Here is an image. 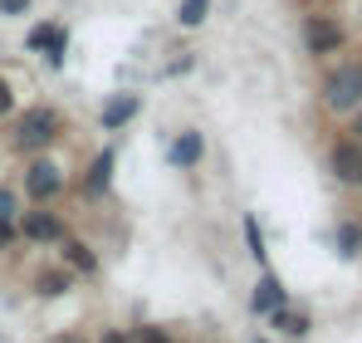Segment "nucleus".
<instances>
[{"label": "nucleus", "mask_w": 362, "mask_h": 343, "mask_svg": "<svg viewBox=\"0 0 362 343\" xmlns=\"http://www.w3.org/2000/svg\"><path fill=\"white\" fill-rule=\"evenodd\" d=\"M0 10H5V15H25V10H30V0H0Z\"/></svg>", "instance_id": "nucleus-21"}, {"label": "nucleus", "mask_w": 362, "mask_h": 343, "mask_svg": "<svg viewBox=\"0 0 362 343\" xmlns=\"http://www.w3.org/2000/svg\"><path fill=\"white\" fill-rule=\"evenodd\" d=\"M15 245H20V226H15V221H0V255L15 250Z\"/></svg>", "instance_id": "nucleus-19"}, {"label": "nucleus", "mask_w": 362, "mask_h": 343, "mask_svg": "<svg viewBox=\"0 0 362 343\" xmlns=\"http://www.w3.org/2000/svg\"><path fill=\"white\" fill-rule=\"evenodd\" d=\"M284 304H289V289H284V280H279V275H259V285L250 289V309L269 319V314H274V309H284Z\"/></svg>", "instance_id": "nucleus-8"}, {"label": "nucleus", "mask_w": 362, "mask_h": 343, "mask_svg": "<svg viewBox=\"0 0 362 343\" xmlns=\"http://www.w3.org/2000/svg\"><path fill=\"white\" fill-rule=\"evenodd\" d=\"M69 285H74L69 270H49V275L35 280V294H40V299H59V294H69Z\"/></svg>", "instance_id": "nucleus-15"}, {"label": "nucleus", "mask_w": 362, "mask_h": 343, "mask_svg": "<svg viewBox=\"0 0 362 343\" xmlns=\"http://www.w3.org/2000/svg\"><path fill=\"white\" fill-rule=\"evenodd\" d=\"M206 15H211V0H181L177 25H181V30H201V25H206Z\"/></svg>", "instance_id": "nucleus-16"}, {"label": "nucleus", "mask_w": 362, "mask_h": 343, "mask_svg": "<svg viewBox=\"0 0 362 343\" xmlns=\"http://www.w3.org/2000/svg\"><path fill=\"white\" fill-rule=\"evenodd\" d=\"M25 191H30V201H35V206L54 201V196L64 191V167H59V162H49V157L30 162V167H25Z\"/></svg>", "instance_id": "nucleus-3"}, {"label": "nucleus", "mask_w": 362, "mask_h": 343, "mask_svg": "<svg viewBox=\"0 0 362 343\" xmlns=\"http://www.w3.org/2000/svg\"><path fill=\"white\" fill-rule=\"evenodd\" d=\"M20 235H25L30 245H59L64 240V221L54 216V211L35 206V211H20Z\"/></svg>", "instance_id": "nucleus-4"}, {"label": "nucleus", "mask_w": 362, "mask_h": 343, "mask_svg": "<svg viewBox=\"0 0 362 343\" xmlns=\"http://www.w3.org/2000/svg\"><path fill=\"white\" fill-rule=\"evenodd\" d=\"M59 250H64V265H69V270H78V275H98V255H93V245H88V240L64 235Z\"/></svg>", "instance_id": "nucleus-12"}, {"label": "nucleus", "mask_w": 362, "mask_h": 343, "mask_svg": "<svg viewBox=\"0 0 362 343\" xmlns=\"http://www.w3.org/2000/svg\"><path fill=\"white\" fill-rule=\"evenodd\" d=\"M49 343H83L78 334H59V339H49Z\"/></svg>", "instance_id": "nucleus-24"}, {"label": "nucleus", "mask_w": 362, "mask_h": 343, "mask_svg": "<svg viewBox=\"0 0 362 343\" xmlns=\"http://www.w3.org/2000/svg\"><path fill=\"white\" fill-rule=\"evenodd\" d=\"M64 118L54 108H30V113L15 118V137H10V147L15 152H40V147H49L54 137H59Z\"/></svg>", "instance_id": "nucleus-2"}, {"label": "nucleus", "mask_w": 362, "mask_h": 343, "mask_svg": "<svg viewBox=\"0 0 362 343\" xmlns=\"http://www.w3.org/2000/svg\"><path fill=\"white\" fill-rule=\"evenodd\" d=\"M303 45H308V55H338V50L348 45V35H343V25H338V20L313 15V20L303 25Z\"/></svg>", "instance_id": "nucleus-5"}, {"label": "nucleus", "mask_w": 362, "mask_h": 343, "mask_svg": "<svg viewBox=\"0 0 362 343\" xmlns=\"http://www.w3.org/2000/svg\"><path fill=\"white\" fill-rule=\"evenodd\" d=\"M353 137H358V142H362V108H358V113H353Z\"/></svg>", "instance_id": "nucleus-23"}, {"label": "nucleus", "mask_w": 362, "mask_h": 343, "mask_svg": "<svg viewBox=\"0 0 362 343\" xmlns=\"http://www.w3.org/2000/svg\"><path fill=\"white\" fill-rule=\"evenodd\" d=\"M15 216H20V196L10 186H0V221H15Z\"/></svg>", "instance_id": "nucleus-18"}, {"label": "nucleus", "mask_w": 362, "mask_h": 343, "mask_svg": "<svg viewBox=\"0 0 362 343\" xmlns=\"http://www.w3.org/2000/svg\"><path fill=\"white\" fill-rule=\"evenodd\" d=\"M240 226H245V245H250V260H259V265H264V260H269V250H264V235H259V221H255V216H245Z\"/></svg>", "instance_id": "nucleus-17"}, {"label": "nucleus", "mask_w": 362, "mask_h": 343, "mask_svg": "<svg viewBox=\"0 0 362 343\" xmlns=\"http://www.w3.org/2000/svg\"><path fill=\"white\" fill-rule=\"evenodd\" d=\"M98 343H127V334H118V329H108V334H103Z\"/></svg>", "instance_id": "nucleus-22"}, {"label": "nucleus", "mask_w": 362, "mask_h": 343, "mask_svg": "<svg viewBox=\"0 0 362 343\" xmlns=\"http://www.w3.org/2000/svg\"><path fill=\"white\" fill-rule=\"evenodd\" d=\"M25 45H30L35 55H49V64H54V69H64V50H69V35H64V25H35Z\"/></svg>", "instance_id": "nucleus-7"}, {"label": "nucleus", "mask_w": 362, "mask_h": 343, "mask_svg": "<svg viewBox=\"0 0 362 343\" xmlns=\"http://www.w3.org/2000/svg\"><path fill=\"white\" fill-rule=\"evenodd\" d=\"M15 113V89H10V79H0V118Z\"/></svg>", "instance_id": "nucleus-20"}, {"label": "nucleus", "mask_w": 362, "mask_h": 343, "mask_svg": "<svg viewBox=\"0 0 362 343\" xmlns=\"http://www.w3.org/2000/svg\"><path fill=\"white\" fill-rule=\"evenodd\" d=\"M113 167H118V152H113V147H103V152L88 162V176H83V196H103V191L113 186Z\"/></svg>", "instance_id": "nucleus-11"}, {"label": "nucleus", "mask_w": 362, "mask_h": 343, "mask_svg": "<svg viewBox=\"0 0 362 343\" xmlns=\"http://www.w3.org/2000/svg\"><path fill=\"white\" fill-rule=\"evenodd\" d=\"M328 167L343 186H362V142L358 137H338L333 152H328Z\"/></svg>", "instance_id": "nucleus-6"}, {"label": "nucleus", "mask_w": 362, "mask_h": 343, "mask_svg": "<svg viewBox=\"0 0 362 343\" xmlns=\"http://www.w3.org/2000/svg\"><path fill=\"white\" fill-rule=\"evenodd\" d=\"M137 113H142V99H137V94H113V99L103 103L98 123H103L108 133H118V128H127V123H132Z\"/></svg>", "instance_id": "nucleus-10"}, {"label": "nucleus", "mask_w": 362, "mask_h": 343, "mask_svg": "<svg viewBox=\"0 0 362 343\" xmlns=\"http://www.w3.org/2000/svg\"><path fill=\"white\" fill-rule=\"evenodd\" d=\"M333 240H338V255H362V226L358 221H338V230H333Z\"/></svg>", "instance_id": "nucleus-14"}, {"label": "nucleus", "mask_w": 362, "mask_h": 343, "mask_svg": "<svg viewBox=\"0 0 362 343\" xmlns=\"http://www.w3.org/2000/svg\"><path fill=\"white\" fill-rule=\"evenodd\" d=\"M269 324H274L284 339H308V329H313V324H308V314H303V309H289V304H284V309H274V314H269Z\"/></svg>", "instance_id": "nucleus-13"}, {"label": "nucleus", "mask_w": 362, "mask_h": 343, "mask_svg": "<svg viewBox=\"0 0 362 343\" xmlns=\"http://www.w3.org/2000/svg\"><path fill=\"white\" fill-rule=\"evenodd\" d=\"M259 343H269V339H259Z\"/></svg>", "instance_id": "nucleus-25"}, {"label": "nucleus", "mask_w": 362, "mask_h": 343, "mask_svg": "<svg viewBox=\"0 0 362 343\" xmlns=\"http://www.w3.org/2000/svg\"><path fill=\"white\" fill-rule=\"evenodd\" d=\"M201 157H206V137H201L196 128L177 133V142L167 147V162H172L177 172H186V167H201Z\"/></svg>", "instance_id": "nucleus-9"}, {"label": "nucleus", "mask_w": 362, "mask_h": 343, "mask_svg": "<svg viewBox=\"0 0 362 343\" xmlns=\"http://www.w3.org/2000/svg\"><path fill=\"white\" fill-rule=\"evenodd\" d=\"M323 108L328 113H358L362 108V64L348 59L323 79Z\"/></svg>", "instance_id": "nucleus-1"}]
</instances>
